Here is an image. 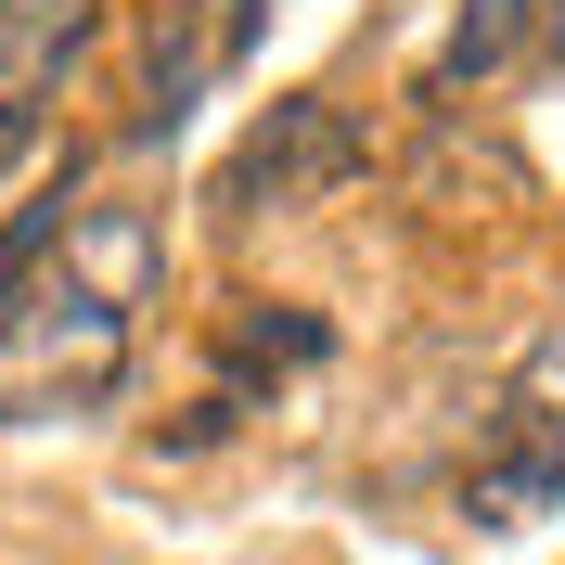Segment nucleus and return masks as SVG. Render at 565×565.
<instances>
[{
  "instance_id": "obj_5",
  "label": "nucleus",
  "mask_w": 565,
  "mask_h": 565,
  "mask_svg": "<svg viewBox=\"0 0 565 565\" xmlns=\"http://www.w3.org/2000/svg\"><path fill=\"white\" fill-rule=\"evenodd\" d=\"M514 39H527V0H462V26H450V52H437V90H450L462 65L489 77L501 52H514Z\"/></svg>"
},
{
  "instance_id": "obj_2",
  "label": "nucleus",
  "mask_w": 565,
  "mask_h": 565,
  "mask_svg": "<svg viewBox=\"0 0 565 565\" xmlns=\"http://www.w3.org/2000/svg\"><path fill=\"white\" fill-rule=\"evenodd\" d=\"M360 168H373V141H360L348 104H270L245 129V154L218 168V206L232 218H296V206H321V193H348Z\"/></svg>"
},
{
  "instance_id": "obj_1",
  "label": "nucleus",
  "mask_w": 565,
  "mask_h": 565,
  "mask_svg": "<svg viewBox=\"0 0 565 565\" xmlns=\"http://www.w3.org/2000/svg\"><path fill=\"white\" fill-rule=\"evenodd\" d=\"M154 282H168L154 206H26V232L0 245V412L116 398Z\"/></svg>"
},
{
  "instance_id": "obj_3",
  "label": "nucleus",
  "mask_w": 565,
  "mask_h": 565,
  "mask_svg": "<svg viewBox=\"0 0 565 565\" xmlns=\"http://www.w3.org/2000/svg\"><path fill=\"white\" fill-rule=\"evenodd\" d=\"M462 501L489 514V527H527L565 501V321L514 360V386H501V450L462 476Z\"/></svg>"
},
{
  "instance_id": "obj_4",
  "label": "nucleus",
  "mask_w": 565,
  "mask_h": 565,
  "mask_svg": "<svg viewBox=\"0 0 565 565\" xmlns=\"http://www.w3.org/2000/svg\"><path fill=\"white\" fill-rule=\"evenodd\" d=\"M90 26H104V0H0V168L39 154V129L65 104V65H77Z\"/></svg>"
}]
</instances>
